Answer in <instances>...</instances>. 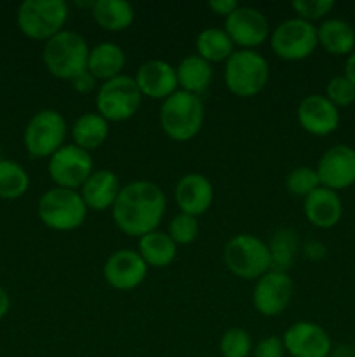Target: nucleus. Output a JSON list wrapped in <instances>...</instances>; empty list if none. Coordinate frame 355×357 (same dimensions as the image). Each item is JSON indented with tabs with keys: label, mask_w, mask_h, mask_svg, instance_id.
I'll use <instances>...</instances> for the list:
<instances>
[{
	"label": "nucleus",
	"mask_w": 355,
	"mask_h": 357,
	"mask_svg": "<svg viewBox=\"0 0 355 357\" xmlns=\"http://www.w3.org/2000/svg\"><path fill=\"white\" fill-rule=\"evenodd\" d=\"M317 38L329 54L350 56L355 51V30L340 17L324 20L317 28Z\"/></svg>",
	"instance_id": "5701e85b"
},
{
	"label": "nucleus",
	"mask_w": 355,
	"mask_h": 357,
	"mask_svg": "<svg viewBox=\"0 0 355 357\" xmlns=\"http://www.w3.org/2000/svg\"><path fill=\"white\" fill-rule=\"evenodd\" d=\"M239 6L240 3L237 2V0H211V2H209V9H211L216 16L223 17H228Z\"/></svg>",
	"instance_id": "4c0bfd02"
},
{
	"label": "nucleus",
	"mask_w": 355,
	"mask_h": 357,
	"mask_svg": "<svg viewBox=\"0 0 355 357\" xmlns=\"http://www.w3.org/2000/svg\"><path fill=\"white\" fill-rule=\"evenodd\" d=\"M178 86L184 93L200 96L209 89L212 82V65L198 54L187 56L180 61L176 68Z\"/></svg>",
	"instance_id": "393cba45"
},
{
	"label": "nucleus",
	"mask_w": 355,
	"mask_h": 357,
	"mask_svg": "<svg viewBox=\"0 0 355 357\" xmlns=\"http://www.w3.org/2000/svg\"><path fill=\"white\" fill-rule=\"evenodd\" d=\"M268 250L271 255V271L287 272L294 264L299 250V237L292 229H282L271 236Z\"/></svg>",
	"instance_id": "c85d7f7f"
},
{
	"label": "nucleus",
	"mask_w": 355,
	"mask_h": 357,
	"mask_svg": "<svg viewBox=\"0 0 355 357\" xmlns=\"http://www.w3.org/2000/svg\"><path fill=\"white\" fill-rule=\"evenodd\" d=\"M171 239L178 244V246H184V244H191L198 236V222L195 216L187 215V213H180L174 216L167 229Z\"/></svg>",
	"instance_id": "473e14b6"
},
{
	"label": "nucleus",
	"mask_w": 355,
	"mask_h": 357,
	"mask_svg": "<svg viewBox=\"0 0 355 357\" xmlns=\"http://www.w3.org/2000/svg\"><path fill=\"white\" fill-rule=\"evenodd\" d=\"M30 188V176L26 169L16 160L0 159V199L16 201Z\"/></svg>",
	"instance_id": "c756f323"
},
{
	"label": "nucleus",
	"mask_w": 355,
	"mask_h": 357,
	"mask_svg": "<svg viewBox=\"0 0 355 357\" xmlns=\"http://www.w3.org/2000/svg\"><path fill=\"white\" fill-rule=\"evenodd\" d=\"M146 274H148V265L134 250L115 251L108 257L103 267L104 281L111 288L120 289V291L138 288L145 281Z\"/></svg>",
	"instance_id": "dca6fc26"
},
{
	"label": "nucleus",
	"mask_w": 355,
	"mask_h": 357,
	"mask_svg": "<svg viewBox=\"0 0 355 357\" xmlns=\"http://www.w3.org/2000/svg\"><path fill=\"white\" fill-rule=\"evenodd\" d=\"M326 246H324L322 243H319V241H308V243L305 244L306 258H310V260L313 261L322 260V258L326 257Z\"/></svg>",
	"instance_id": "58836bf2"
},
{
	"label": "nucleus",
	"mask_w": 355,
	"mask_h": 357,
	"mask_svg": "<svg viewBox=\"0 0 355 357\" xmlns=\"http://www.w3.org/2000/svg\"><path fill=\"white\" fill-rule=\"evenodd\" d=\"M205 112L200 96L178 89L162 101L159 121L162 131L174 142H190L200 132Z\"/></svg>",
	"instance_id": "f03ea898"
},
{
	"label": "nucleus",
	"mask_w": 355,
	"mask_h": 357,
	"mask_svg": "<svg viewBox=\"0 0 355 357\" xmlns=\"http://www.w3.org/2000/svg\"><path fill=\"white\" fill-rule=\"evenodd\" d=\"M166 195L162 188L148 180L124 185L111 208V216L120 232L143 237L157 230L166 215Z\"/></svg>",
	"instance_id": "f257e3e1"
},
{
	"label": "nucleus",
	"mask_w": 355,
	"mask_h": 357,
	"mask_svg": "<svg viewBox=\"0 0 355 357\" xmlns=\"http://www.w3.org/2000/svg\"><path fill=\"white\" fill-rule=\"evenodd\" d=\"M138 253L148 267L164 268L169 267L178 257V244L167 232L153 230L146 236L139 237Z\"/></svg>",
	"instance_id": "b1692460"
},
{
	"label": "nucleus",
	"mask_w": 355,
	"mask_h": 357,
	"mask_svg": "<svg viewBox=\"0 0 355 357\" xmlns=\"http://www.w3.org/2000/svg\"><path fill=\"white\" fill-rule=\"evenodd\" d=\"M320 187L319 174L315 167L298 166L285 176V188L296 197H303L312 194L313 190Z\"/></svg>",
	"instance_id": "2f4dec72"
},
{
	"label": "nucleus",
	"mask_w": 355,
	"mask_h": 357,
	"mask_svg": "<svg viewBox=\"0 0 355 357\" xmlns=\"http://www.w3.org/2000/svg\"><path fill=\"white\" fill-rule=\"evenodd\" d=\"M108 135H110V122L101 117L97 112H87L80 115L72 126L73 145L87 152L100 149L108 139Z\"/></svg>",
	"instance_id": "a878e982"
},
{
	"label": "nucleus",
	"mask_w": 355,
	"mask_h": 357,
	"mask_svg": "<svg viewBox=\"0 0 355 357\" xmlns=\"http://www.w3.org/2000/svg\"><path fill=\"white\" fill-rule=\"evenodd\" d=\"M47 171L56 187L79 190L94 173V159L90 152L70 143L49 157Z\"/></svg>",
	"instance_id": "9b49d317"
},
{
	"label": "nucleus",
	"mask_w": 355,
	"mask_h": 357,
	"mask_svg": "<svg viewBox=\"0 0 355 357\" xmlns=\"http://www.w3.org/2000/svg\"><path fill=\"white\" fill-rule=\"evenodd\" d=\"M195 47H197V54L202 59L212 63H226V59L235 52V44L232 42V38L228 37V33L225 31V28L211 26L202 30L197 35V40H195Z\"/></svg>",
	"instance_id": "cd10ccee"
},
{
	"label": "nucleus",
	"mask_w": 355,
	"mask_h": 357,
	"mask_svg": "<svg viewBox=\"0 0 355 357\" xmlns=\"http://www.w3.org/2000/svg\"><path fill=\"white\" fill-rule=\"evenodd\" d=\"M298 17L305 21H317L326 17L334 9L333 0H294L291 3Z\"/></svg>",
	"instance_id": "f704fd0d"
},
{
	"label": "nucleus",
	"mask_w": 355,
	"mask_h": 357,
	"mask_svg": "<svg viewBox=\"0 0 355 357\" xmlns=\"http://www.w3.org/2000/svg\"><path fill=\"white\" fill-rule=\"evenodd\" d=\"M299 126L313 136H327L340 126V110L324 94H308L296 110Z\"/></svg>",
	"instance_id": "f3484780"
},
{
	"label": "nucleus",
	"mask_w": 355,
	"mask_h": 357,
	"mask_svg": "<svg viewBox=\"0 0 355 357\" xmlns=\"http://www.w3.org/2000/svg\"><path fill=\"white\" fill-rule=\"evenodd\" d=\"M292 293H294V282L287 272L268 271L256 281L253 305L261 316H278L289 307Z\"/></svg>",
	"instance_id": "ddd939ff"
},
{
	"label": "nucleus",
	"mask_w": 355,
	"mask_h": 357,
	"mask_svg": "<svg viewBox=\"0 0 355 357\" xmlns=\"http://www.w3.org/2000/svg\"><path fill=\"white\" fill-rule=\"evenodd\" d=\"M143 96L167 100L178 91L176 68L164 59H148L138 68L134 77Z\"/></svg>",
	"instance_id": "a211bd4d"
},
{
	"label": "nucleus",
	"mask_w": 355,
	"mask_h": 357,
	"mask_svg": "<svg viewBox=\"0 0 355 357\" xmlns=\"http://www.w3.org/2000/svg\"><path fill=\"white\" fill-rule=\"evenodd\" d=\"M270 77L268 61L256 51L240 49L225 63L226 89L237 98H253L265 89Z\"/></svg>",
	"instance_id": "423d86ee"
},
{
	"label": "nucleus",
	"mask_w": 355,
	"mask_h": 357,
	"mask_svg": "<svg viewBox=\"0 0 355 357\" xmlns=\"http://www.w3.org/2000/svg\"><path fill=\"white\" fill-rule=\"evenodd\" d=\"M9 309H10V296L9 293L0 286V321L7 316Z\"/></svg>",
	"instance_id": "ea45409f"
},
{
	"label": "nucleus",
	"mask_w": 355,
	"mask_h": 357,
	"mask_svg": "<svg viewBox=\"0 0 355 357\" xmlns=\"http://www.w3.org/2000/svg\"><path fill=\"white\" fill-rule=\"evenodd\" d=\"M89 45L86 38L72 30H63L44 44L42 59L52 77L72 82L87 70Z\"/></svg>",
	"instance_id": "7ed1b4c3"
},
{
	"label": "nucleus",
	"mask_w": 355,
	"mask_h": 357,
	"mask_svg": "<svg viewBox=\"0 0 355 357\" xmlns=\"http://www.w3.org/2000/svg\"><path fill=\"white\" fill-rule=\"evenodd\" d=\"M226 268L240 279H260L271 271V255L268 244L253 234H237L226 243L223 251Z\"/></svg>",
	"instance_id": "0eeeda50"
},
{
	"label": "nucleus",
	"mask_w": 355,
	"mask_h": 357,
	"mask_svg": "<svg viewBox=\"0 0 355 357\" xmlns=\"http://www.w3.org/2000/svg\"><path fill=\"white\" fill-rule=\"evenodd\" d=\"M329 357H355V351L350 347H340L336 352H331Z\"/></svg>",
	"instance_id": "79ce46f5"
},
{
	"label": "nucleus",
	"mask_w": 355,
	"mask_h": 357,
	"mask_svg": "<svg viewBox=\"0 0 355 357\" xmlns=\"http://www.w3.org/2000/svg\"><path fill=\"white\" fill-rule=\"evenodd\" d=\"M125 66V52L124 49L113 42H100L89 51L87 59V72L96 80L115 79L122 75V70Z\"/></svg>",
	"instance_id": "4be33fe9"
},
{
	"label": "nucleus",
	"mask_w": 355,
	"mask_h": 357,
	"mask_svg": "<svg viewBox=\"0 0 355 357\" xmlns=\"http://www.w3.org/2000/svg\"><path fill=\"white\" fill-rule=\"evenodd\" d=\"M303 211L306 220L317 229H333L343 216V202L338 192L319 187L305 197Z\"/></svg>",
	"instance_id": "aec40b11"
},
{
	"label": "nucleus",
	"mask_w": 355,
	"mask_h": 357,
	"mask_svg": "<svg viewBox=\"0 0 355 357\" xmlns=\"http://www.w3.org/2000/svg\"><path fill=\"white\" fill-rule=\"evenodd\" d=\"M37 211L38 218L47 229L56 232H72L82 227L89 209L80 192L52 187L38 199Z\"/></svg>",
	"instance_id": "20e7f679"
},
{
	"label": "nucleus",
	"mask_w": 355,
	"mask_h": 357,
	"mask_svg": "<svg viewBox=\"0 0 355 357\" xmlns=\"http://www.w3.org/2000/svg\"><path fill=\"white\" fill-rule=\"evenodd\" d=\"M72 87L77 91V93L89 94L93 93L94 87H96V79H94V77L86 70V72L80 73V75H77L75 79L72 80Z\"/></svg>",
	"instance_id": "e433bc0d"
},
{
	"label": "nucleus",
	"mask_w": 355,
	"mask_h": 357,
	"mask_svg": "<svg viewBox=\"0 0 355 357\" xmlns=\"http://www.w3.org/2000/svg\"><path fill=\"white\" fill-rule=\"evenodd\" d=\"M120 188V180L113 171L94 169V173L87 178V181L80 188V195H82L87 209L101 213L113 208Z\"/></svg>",
	"instance_id": "412c9836"
},
{
	"label": "nucleus",
	"mask_w": 355,
	"mask_h": 357,
	"mask_svg": "<svg viewBox=\"0 0 355 357\" xmlns=\"http://www.w3.org/2000/svg\"><path fill=\"white\" fill-rule=\"evenodd\" d=\"M345 77H347L348 80H352V82L355 84V51L352 52L350 56L347 58V63H345Z\"/></svg>",
	"instance_id": "a19ab883"
},
{
	"label": "nucleus",
	"mask_w": 355,
	"mask_h": 357,
	"mask_svg": "<svg viewBox=\"0 0 355 357\" xmlns=\"http://www.w3.org/2000/svg\"><path fill=\"white\" fill-rule=\"evenodd\" d=\"M253 349L249 331L244 328H230L219 338V352L223 357H249Z\"/></svg>",
	"instance_id": "7c9ffc66"
},
{
	"label": "nucleus",
	"mask_w": 355,
	"mask_h": 357,
	"mask_svg": "<svg viewBox=\"0 0 355 357\" xmlns=\"http://www.w3.org/2000/svg\"><path fill=\"white\" fill-rule=\"evenodd\" d=\"M324 96L336 108L350 107L355 101V84L345 75H336L327 82Z\"/></svg>",
	"instance_id": "72a5a7b5"
},
{
	"label": "nucleus",
	"mask_w": 355,
	"mask_h": 357,
	"mask_svg": "<svg viewBox=\"0 0 355 357\" xmlns=\"http://www.w3.org/2000/svg\"><path fill=\"white\" fill-rule=\"evenodd\" d=\"M285 347L282 338L267 337L258 342L253 349V357H284Z\"/></svg>",
	"instance_id": "c9c22d12"
},
{
	"label": "nucleus",
	"mask_w": 355,
	"mask_h": 357,
	"mask_svg": "<svg viewBox=\"0 0 355 357\" xmlns=\"http://www.w3.org/2000/svg\"><path fill=\"white\" fill-rule=\"evenodd\" d=\"M282 342L291 357H329L333 352L329 333L312 321H298L289 326Z\"/></svg>",
	"instance_id": "4468645a"
},
{
	"label": "nucleus",
	"mask_w": 355,
	"mask_h": 357,
	"mask_svg": "<svg viewBox=\"0 0 355 357\" xmlns=\"http://www.w3.org/2000/svg\"><path fill=\"white\" fill-rule=\"evenodd\" d=\"M143 94L134 77L125 73L106 80L96 93V110L108 122L129 121L139 110Z\"/></svg>",
	"instance_id": "1a4fd4ad"
},
{
	"label": "nucleus",
	"mask_w": 355,
	"mask_h": 357,
	"mask_svg": "<svg viewBox=\"0 0 355 357\" xmlns=\"http://www.w3.org/2000/svg\"><path fill=\"white\" fill-rule=\"evenodd\" d=\"M320 187L329 190H345L355 183V149L334 145L322 153L317 164Z\"/></svg>",
	"instance_id": "2eb2a0df"
},
{
	"label": "nucleus",
	"mask_w": 355,
	"mask_h": 357,
	"mask_svg": "<svg viewBox=\"0 0 355 357\" xmlns=\"http://www.w3.org/2000/svg\"><path fill=\"white\" fill-rule=\"evenodd\" d=\"M93 20L106 31H124L134 23V7L127 0H96L90 9Z\"/></svg>",
	"instance_id": "bb28decb"
},
{
	"label": "nucleus",
	"mask_w": 355,
	"mask_h": 357,
	"mask_svg": "<svg viewBox=\"0 0 355 357\" xmlns=\"http://www.w3.org/2000/svg\"><path fill=\"white\" fill-rule=\"evenodd\" d=\"M270 45L275 56L284 61H303L319 45L317 28L301 17H289L270 33Z\"/></svg>",
	"instance_id": "9d476101"
},
{
	"label": "nucleus",
	"mask_w": 355,
	"mask_h": 357,
	"mask_svg": "<svg viewBox=\"0 0 355 357\" xmlns=\"http://www.w3.org/2000/svg\"><path fill=\"white\" fill-rule=\"evenodd\" d=\"M174 199L181 213L191 216H200L211 208L214 199V188L211 180L200 173H188L176 183Z\"/></svg>",
	"instance_id": "6ab92c4d"
},
{
	"label": "nucleus",
	"mask_w": 355,
	"mask_h": 357,
	"mask_svg": "<svg viewBox=\"0 0 355 357\" xmlns=\"http://www.w3.org/2000/svg\"><path fill=\"white\" fill-rule=\"evenodd\" d=\"M66 132L68 126L65 117L58 110L44 108L37 112L24 128V149L33 159H49L65 145Z\"/></svg>",
	"instance_id": "6e6552de"
},
{
	"label": "nucleus",
	"mask_w": 355,
	"mask_h": 357,
	"mask_svg": "<svg viewBox=\"0 0 355 357\" xmlns=\"http://www.w3.org/2000/svg\"><path fill=\"white\" fill-rule=\"evenodd\" d=\"M225 31L235 45L254 51L270 38V23L260 9L251 6H239L228 17H225Z\"/></svg>",
	"instance_id": "f8f14e48"
},
{
	"label": "nucleus",
	"mask_w": 355,
	"mask_h": 357,
	"mask_svg": "<svg viewBox=\"0 0 355 357\" xmlns=\"http://www.w3.org/2000/svg\"><path fill=\"white\" fill-rule=\"evenodd\" d=\"M68 14L65 0H24L17 9V28L28 38L47 42L65 30Z\"/></svg>",
	"instance_id": "39448f33"
}]
</instances>
